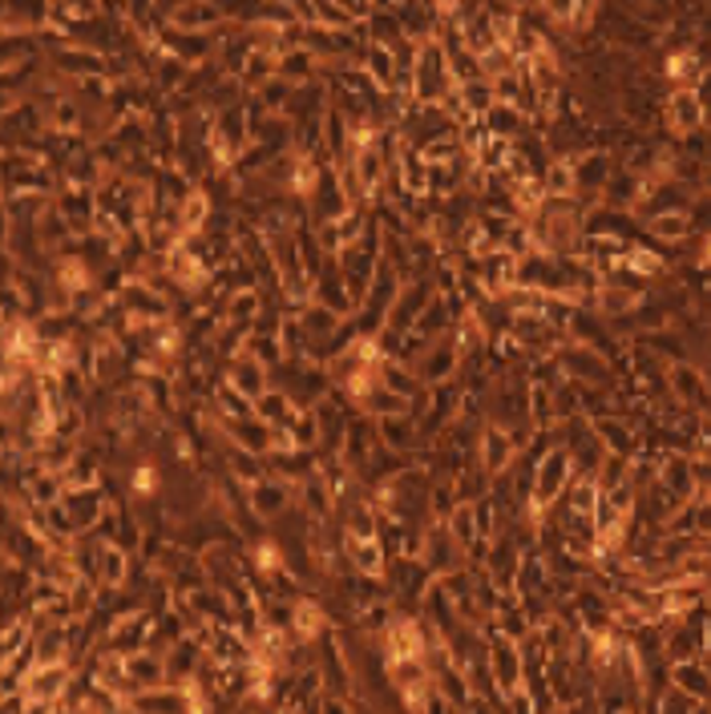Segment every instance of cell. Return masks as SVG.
Here are the masks:
<instances>
[{
	"mask_svg": "<svg viewBox=\"0 0 711 714\" xmlns=\"http://www.w3.org/2000/svg\"><path fill=\"white\" fill-rule=\"evenodd\" d=\"M453 94H457V77L449 70V53L437 41H425L413 65V102L416 106H445Z\"/></svg>",
	"mask_w": 711,
	"mask_h": 714,
	"instance_id": "cell-1",
	"label": "cell"
},
{
	"mask_svg": "<svg viewBox=\"0 0 711 714\" xmlns=\"http://www.w3.org/2000/svg\"><path fill=\"white\" fill-rule=\"evenodd\" d=\"M486 654H489V674H494V682H498L501 699H510L513 691L530 686V682H526L522 638H510V633H501V630H489Z\"/></svg>",
	"mask_w": 711,
	"mask_h": 714,
	"instance_id": "cell-2",
	"label": "cell"
},
{
	"mask_svg": "<svg viewBox=\"0 0 711 714\" xmlns=\"http://www.w3.org/2000/svg\"><path fill=\"white\" fill-rule=\"evenodd\" d=\"M150 633H155V609H121L102 626V642L97 646H106L114 654H134V650L150 646Z\"/></svg>",
	"mask_w": 711,
	"mask_h": 714,
	"instance_id": "cell-3",
	"label": "cell"
},
{
	"mask_svg": "<svg viewBox=\"0 0 711 714\" xmlns=\"http://www.w3.org/2000/svg\"><path fill=\"white\" fill-rule=\"evenodd\" d=\"M667 387H671V396L683 404V408H696L708 416L711 408V375L703 372L700 363L691 360H676L667 367Z\"/></svg>",
	"mask_w": 711,
	"mask_h": 714,
	"instance_id": "cell-4",
	"label": "cell"
},
{
	"mask_svg": "<svg viewBox=\"0 0 711 714\" xmlns=\"http://www.w3.org/2000/svg\"><path fill=\"white\" fill-rule=\"evenodd\" d=\"M421 557H425V565L437 577L449 574V569H461V565H469V553H465L461 541L453 537L449 521H428V525H425V550H421Z\"/></svg>",
	"mask_w": 711,
	"mask_h": 714,
	"instance_id": "cell-5",
	"label": "cell"
},
{
	"mask_svg": "<svg viewBox=\"0 0 711 714\" xmlns=\"http://www.w3.org/2000/svg\"><path fill=\"white\" fill-rule=\"evenodd\" d=\"M158 45L167 49V53H174L178 61H187L190 70H194V65H206V61H214V53H219V36H214V33H190V29H178V24L162 21Z\"/></svg>",
	"mask_w": 711,
	"mask_h": 714,
	"instance_id": "cell-6",
	"label": "cell"
},
{
	"mask_svg": "<svg viewBox=\"0 0 711 714\" xmlns=\"http://www.w3.org/2000/svg\"><path fill=\"white\" fill-rule=\"evenodd\" d=\"M247 492H251L255 513H259L267 525H272V521H279L287 509H296V504H299V484H291V480H284V477H275V472H267L263 480H255Z\"/></svg>",
	"mask_w": 711,
	"mask_h": 714,
	"instance_id": "cell-7",
	"label": "cell"
},
{
	"mask_svg": "<svg viewBox=\"0 0 711 714\" xmlns=\"http://www.w3.org/2000/svg\"><path fill=\"white\" fill-rule=\"evenodd\" d=\"M296 316H299V323H304V331H308L316 360L328 363V355H332V348H336V335H340V328H344L348 316H336L332 307L316 303V299H311L304 311H296Z\"/></svg>",
	"mask_w": 711,
	"mask_h": 714,
	"instance_id": "cell-8",
	"label": "cell"
},
{
	"mask_svg": "<svg viewBox=\"0 0 711 714\" xmlns=\"http://www.w3.org/2000/svg\"><path fill=\"white\" fill-rule=\"evenodd\" d=\"M348 211H352V199H348L344 182H340V170H336V166H328V170H323V178H320V187H316V194L308 199L311 226L332 223V219H344Z\"/></svg>",
	"mask_w": 711,
	"mask_h": 714,
	"instance_id": "cell-9",
	"label": "cell"
},
{
	"mask_svg": "<svg viewBox=\"0 0 711 714\" xmlns=\"http://www.w3.org/2000/svg\"><path fill=\"white\" fill-rule=\"evenodd\" d=\"M223 380L235 387V392H243L247 399H259L263 392L272 387V367H267V363H263L255 352H247V348H243L238 355H231V360H226Z\"/></svg>",
	"mask_w": 711,
	"mask_h": 714,
	"instance_id": "cell-10",
	"label": "cell"
},
{
	"mask_svg": "<svg viewBox=\"0 0 711 714\" xmlns=\"http://www.w3.org/2000/svg\"><path fill=\"white\" fill-rule=\"evenodd\" d=\"M655 484H659L676 504H688L700 497V484H696V472H691V457L688 452H676V448H667L664 452V460H659V480H655Z\"/></svg>",
	"mask_w": 711,
	"mask_h": 714,
	"instance_id": "cell-11",
	"label": "cell"
},
{
	"mask_svg": "<svg viewBox=\"0 0 711 714\" xmlns=\"http://www.w3.org/2000/svg\"><path fill=\"white\" fill-rule=\"evenodd\" d=\"M392 9H396V21H401V29H404V36H408V41H416V45L437 41L445 12H441L433 0H396Z\"/></svg>",
	"mask_w": 711,
	"mask_h": 714,
	"instance_id": "cell-12",
	"label": "cell"
},
{
	"mask_svg": "<svg viewBox=\"0 0 711 714\" xmlns=\"http://www.w3.org/2000/svg\"><path fill=\"white\" fill-rule=\"evenodd\" d=\"M437 295V283H433V275H421V279L404 283L401 295H396V303H392L389 311V328L384 331H408L421 319V311L428 307V299Z\"/></svg>",
	"mask_w": 711,
	"mask_h": 714,
	"instance_id": "cell-13",
	"label": "cell"
},
{
	"mask_svg": "<svg viewBox=\"0 0 711 714\" xmlns=\"http://www.w3.org/2000/svg\"><path fill=\"white\" fill-rule=\"evenodd\" d=\"M664 121L671 134H679V138H688V134H700L703 126H708V114H703L700 97H696V89L691 85H679V89H671V97L664 102Z\"/></svg>",
	"mask_w": 711,
	"mask_h": 714,
	"instance_id": "cell-14",
	"label": "cell"
},
{
	"mask_svg": "<svg viewBox=\"0 0 711 714\" xmlns=\"http://www.w3.org/2000/svg\"><path fill=\"white\" fill-rule=\"evenodd\" d=\"M457 372H461V348H457V335H453V331L428 343V352L421 355V363H416V375H421L425 384L457 380Z\"/></svg>",
	"mask_w": 711,
	"mask_h": 714,
	"instance_id": "cell-15",
	"label": "cell"
},
{
	"mask_svg": "<svg viewBox=\"0 0 711 714\" xmlns=\"http://www.w3.org/2000/svg\"><path fill=\"white\" fill-rule=\"evenodd\" d=\"M340 550H344L348 565H352L355 574L389 577L392 553L380 537H352V533H344V537H340Z\"/></svg>",
	"mask_w": 711,
	"mask_h": 714,
	"instance_id": "cell-16",
	"label": "cell"
},
{
	"mask_svg": "<svg viewBox=\"0 0 711 714\" xmlns=\"http://www.w3.org/2000/svg\"><path fill=\"white\" fill-rule=\"evenodd\" d=\"M594 433L598 440L606 445L611 457H635L643 445V428L639 424H630L627 416H618V412H606V416H594Z\"/></svg>",
	"mask_w": 711,
	"mask_h": 714,
	"instance_id": "cell-17",
	"label": "cell"
},
{
	"mask_svg": "<svg viewBox=\"0 0 711 714\" xmlns=\"http://www.w3.org/2000/svg\"><path fill=\"white\" fill-rule=\"evenodd\" d=\"M477 460H481V469L489 472V477H498V472H506L518 460V445H513V436L506 433V428H498V424H481V436H477Z\"/></svg>",
	"mask_w": 711,
	"mask_h": 714,
	"instance_id": "cell-18",
	"label": "cell"
},
{
	"mask_svg": "<svg viewBox=\"0 0 711 714\" xmlns=\"http://www.w3.org/2000/svg\"><path fill=\"white\" fill-rule=\"evenodd\" d=\"M376 433H380V445H389L392 452H421V448H428V436L413 412L376 420Z\"/></svg>",
	"mask_w": 711,
	"mask_h": 714,
	"instance_id": "cell-19",
	"label": "cell"
},
{
	"mask_svg": "<svg viewBox=\"0 0 711 714\" xmlns=\"http://www.w3.org/2000/svg\"><path fill=\"white\" fill-rule=\"evenodd\" d=\"M53 24V0H4V36L41 33Z\"/></svg>",
	"mask_w": 711,
	"mask_h": 714,
	"instance_id": "cell-20",
	"label": "cell"
},
{
	"mask_svg": "<svg viewBox=\"0 0 711 714\" xmlns=\"http://www.w3.org/2000/svg\"><path fill=\"white\" fill-rule=\"evenodd\" d=\"M219 428H223V436L231 440V445L247 448V452H259V457L272 452L275 428L267 420H259L255 412H251V416H235V420H223V416H219Z\"/></svg>",
	"mask_w": 711,
	"mask_h": 714,
	"instance_id": "cell-21",
	"label": "cell"
},
{
	"mask_svg": "<svg viewBox=\"0 0 711 714\" xmlns=\"http://www.w3.org/2000/svg\"><path fill=\"white\" fill-rule=\"evenodd\" d=\"M316 303H323V307H332L336 316H352L355 311V299H352V291H348V279H344V270H340V258H328L323 263V270L316 275Z\"/></svg>",
	"mask_w": 711,
	"mask_h": 714,
	"instance_id": "cell-22",
	"label": "cell"
},
{
	"mask_svg": "<svg viewBox=\"0 0 711 714\" xmlns=\"http://www.w3.org/2000/svg\"><path fill=\"white\" fill-rule=\"evenodd\" d=\"M320 465H323L320 448H275V452H267V469H272L275 477L291 480V484L316 477Z\"/></svg>",
	"mask_w": 711,
	"mask_h": 714,
	"instance_id": "cell-23",
	"label": "cell"
},
{
	"mask_svg": "<svg viewBox=\"0 0 711 714\" xmlns=\"http://www.w3.org/2000/svg\"><path fill=\"white\" fill-rule=\"evenodd\" d=\"M202 658H206V646H202V638L194 630L182 638V642H174L167 650V682H178V686H187L194 674H199Z\"/></svg>",
	"mask_w": 711,
	"mask_h": 714,
	"instance_id": "cell-24",
	"label": "cell"
},
{
	"mask_svg": "<svg viewBox=\"0 0 711 714\" xmlns=\"http://www.w3.org/2000/svg\"><path fill=\"white\" fill-rule=\"evenodd\" d=\"M643 299H647L643 291H630V287H623V283L606 279L603 287H598V291L591 295V307L606 319V323H615V319L630 316V311H635V307H639Z\"/></svg>",
	"mask_w": 711,
	"mask_h": 714,
	"instance_id": "cell-25",
	"label": "cell"
},
{
	"mask_svg": "<svg viewBox=\"0 0 711 714\" xmlns=\"http://www.w3.org/2000/svg\"><path fill=\"white\" fill-rule=\"evenodd\" d=\"M167 21L178 24V29H190V33H214L219 24H226V12L214 0H182Z\"/></svg>",
	"mask_w": 711,
	"mask_h": 714,
	"instance_id": "cell-26",
	"label": "cell"
},
{
	"mask_svg": "<svg viewBox=\"0 0 711 714\" xmlns=\"http://www.w3.org/2000/svg\"><path fill=\"white\" fill-rule=\"evenodd\" d=\"M126 711H190V694L178 682H158V686H146V691L134 694Z\"/></svg>",
	"mask_w": 711,
	"mask_h": 714,
	"instance_id": "cell-27",
	"label": "cell"
},
{
	"mask_svg": "<svg viewBox=\"0 0 711 714\" xmlns=\"http://www.w3.org/2000/svg\"><path fill=\"white\" fill-rule=\"evenodd\" d=\"M574 178H579V194H598V190H606V182L615 178L611 153L603 150L574 153Z\"/></svg>",
	"mask_w": 711,
	"mask_h": 714,
	"instance_id": "cell-28",
	"label": "cell"
},
{
	"mask_svg": "<svg viewBox=\"0 0 711 714\" xmlns=\"http://www.w3.org/2000/svg\"><path fill=\"white\" fill-rule=\"evenodd\" d=\"M453 102L461 106L465 121H469V118H486L489 109L498 106V94H494V82H489V77H474V82H457Z\"/></svg>",
	"mask_w": 711,
	"mask_h": 714,
	"instance_id": "cell-29",
	"label": "cell"
},
{
	"mask_svg": "<svg viewBox=\"0 0 711 714\" xmlns=\"http://www.w3.org/2000/svg\"><path fill=\"white\" fill-rule=\"evenodd\" d=\"M364 416H372V420H384V416H401V412H413V399L401 396V392H392L384 380H376L372 384V392H368L364 399H360V408Z\"/></svg>",
	"mask_w": 711,
	"mask_h": 714,
	"instance_id": "cell-30",
	"label": "cell"
},
{
	"mask_svg": "<svg viewBox=\"0 0 711 714\" xmlns=\"http://www.w3.org/2000/svg\"><path fill=\"white\" fill-rule=\"evenodd\" d=\"M299 408H304V404H299V399L291 396L287 387H279V384H272V387H267V392H263L259 399H255V416H259V420H267V424H272V428H279V424H287V420H291V416H296Z\"/></svg>",
	"mask_w": 711,
	"mask_h": 714,
	"instance_id": "cell-31",
	"label": "cell"
},
{
	"mask_svg": "<svg viewBox=\"0 0 711 714\" xmlns=\"http://www.w3.org/2000/svg\"><path fill=\"white\" fill-rule=\"evenodd\" d=\"M671 682L683 686L688 694H696L703 706H711V670L703 667V658H683V662H671Z\"/></svg>",
	"mask_w": 711,
	"mask_h": 714,
	"instance_id": "cell-32",
	"label": "cell"
},
{
	"mask_svg": "<svg viewBox=\"0 0 711 714\" xmlns=\"http://www.w3.org/2000/svg\"><path fill=\"white\" fill-rule=\"evenodd\" d=\"M643 226H647V235H651L655 243H683V238L696 231V226H691V214L688 211L647 214V219H643Z\"/></svg>",
	"mask_w": 711,
	"mask_h": 714,
	"instance_id": "cell-33",
	"label": "cell"
},
{
	"mask_svg": "<svg viewBox=\"0 0 711 714\" xmlns=\"http://www.w3.org/2000/svg\"><path fill=\"white\" fill-rule=\"evenodd\" d=\"M413 328L421 331L425 340H441V335H449V331L457 328V316H453L449 299H445L441 291L433 295V299H428V307L421 311V319H416Z\"/></svg>",
	"mask_w": 711,
	"mask_h": 714,
	"instance_id": "cell-34",
	"label": "cell"
},
{
	"mask_svg": "<svg viewBox=\"0 0 711 714\" xmlns=\"http://www.w3.org/2000/svg\"><path fill=\"white\" fill-rule=\"evenodd\" d=\"M279 77L291 85H304V82H316L320 77V57L311 53V49H287V53H279Z\"/></svg>",
	"mask_w": 711,
	"mask_h": 714,
	"instance_id": "cell-35",
	"label": "cell"
},
{
	"mask_svg": "<svg viewBox=\"0 0 711 714\" xmlns=\"http://www.w3.org/2000/svg\"><path fill=\"white\" fill-rule=\"evenodd\" d=\"M211 214H214V199L202 187H194L187 199H182V206H178V226H182V235H199L202 226L211 223Z\"/></svg>",
	"mask_w": 711,
	"mask_h": 714,
	"instance_id": "cell-36",
	"label": "cell"
},
{
	"mask_svg": "<svg viewBox=\"0 0 711 714\" xmlns=\"http://www.w3.org/2000/svg\"><path fill=\"white\" fill-rule=\"evenodd\" d=\"M360 65H364L368 77H372L380 89H389V94H392V85H396V53H392L389 45H376V41H368Z\"/></svg>",
	"mask_w": 711,
	"mask_h": 714,
	"instance_id": "cell-37",
	"label": "cell"
},
{
	"mask_svg": "<svg viewBox=\"0 0 711 714\" xmlns=\"http://www.w3.org/2000/svg\"><path fill=\"white\" fill-rule=\"evenodd\" d=\"M486 129L494 134V138H510V141H518L526 134V126H530V118H526L522 109L518 106H506V102H498V106L489 109L486 118Z\"/></svg>",
	"mask_w": 711,
	"mask_h": 714,
	"instance_id": "cell-38",
	"label": "cell"
},
{
	"mask_svg": "<svg viewBox=\"0 0 711 714\" xmlns=\"http://www.w3.org/2000/svg\"><path fill=\"white\" fill-rule=\"evenodd\" d=\"M364 29H368V41H376V45L396 49L404 41V29H401V21H396V9H368Z\"/></svg>",
	"mask_w": 711,
	"mask_h": 714,
	"instance_id": "cell-39",
	"label": "cell"
},
{
	"mask_svg": "<svg viewBox=\"0 0 711 714\" xmlns=\"http://www.w3.org/2000/svg\"><path fill=\"white\" fill-rule=\"evenodd\" d=\"M700 73H703V65H700V53H696V49H676V53H667L664 77H667L671 89H679V85H696Z\"/></svg>",
	"mask_w": 711,
	"mask_h": 714,
	"instance_id": "cell-40",
	"label": "cell"
},
{
	"mask_svg": "<svg viewBox=\"0 0 711 714\" xmlns=\"http://www.w3.org/2000/svg\"><path fill=\"white\" fill-rule=\"evenodd\" d=\"M284 428L291 433L296 448H320V420H316V412L311 408H299Z\"/></svg>",
	"mask_w": 711,
	"mask_h": 714,
	"instance_id": "cell-41",
	"label": "cell"
},
{
	"mask_svg": "<svg viewBox=\"0 0 711 714\" xmlns=\"http://www.w3.org/2000/svg\"><path fill=\"white\" fill-rule=\"evenodd\" d=\"M433 4H437L441 12H457L465 4V0H433Z\"/></svg>",
	"mask_w": 711,
	"mask_h": 714,
	"instance_id": "cell-42",
	"label": "cell"
},
{
	"mask_svg": "<svg viewBox=\"0 0 711 714\" xmlns=\"http://www.w3.org/2000/svg\"><path fill=\"white\" fill-rule=\"evenodd\" d=\"M703 352H708V360H711V335H708V348H703Z\"/></svg>",
	"mask_w": 711,
	"mask_h": 714,
	"instance_id": "cell-43",
	"label": "cell"
},
{
	"mask_svg": "<svg viewBox=\"0 0 711 714\" xmlns=\"http://www.w3.org/2000/svg\"><path fill=\"white\" fill-rule=\"evenodd\" d=\"M392 4H396V0H392Z\"/></svg>",
	"mask_w": 711,
	"mask_h": 714,
	"instance_id": "cell-44",
	"label": "cell"
}]
</instances>
